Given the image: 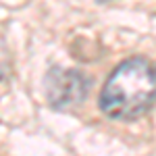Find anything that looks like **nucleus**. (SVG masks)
I'll return each mask as SVG.
<instances>
[{
	"label": "nucleus",
	"mask_w": 156,
	"mask_h": 156,
	"mask_svg": "<svg viewBox=\"0 0 156 156\" xmlns=\"http://www.w3.org/2000/svg\"><path fill=\"white\" fill-rule=\"evenodd\" d=\"M156 102V67L135 56L123 60L110 73L100 92V108L110 119L131 121L142 117Z\"/></svg>",
	"instance_id": "f257e3e1"
},
{
	"label": "nucleus",
	"mask_w": 156,
	"mask_h": 156,
	"mask_svg": "<svg viewBox=\"0 0 156 156\" xmlns=\"http://www.w3.org/2000/svg\"><path fill=\"white\" fill-rule=\"evenodd\" d=\"M6 62H9V58H6V50H4V42L0 40V73L6 71Z\"/></svg>",
	"instance_id": "7ed1b4c3"
},
{
	"label": "nucleus",
	"mask_w": 156,
	"mask_h": 156,
	"mask_svg": "<svg viewBox=\"0 0 156 156\" xmlns=\"http://www.w3.org/2000/svg\"><path fill=\"white\" fill-rule=\"evenodd\" d=\"M87 96V79L81 71L52 69L46 75V100L54 108H71Z\"/></svg>",
	"instance_id": "f03ea898"
}]
</instances>
